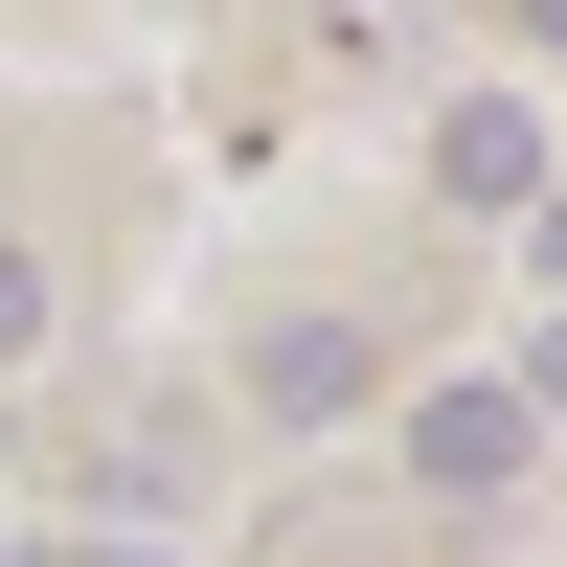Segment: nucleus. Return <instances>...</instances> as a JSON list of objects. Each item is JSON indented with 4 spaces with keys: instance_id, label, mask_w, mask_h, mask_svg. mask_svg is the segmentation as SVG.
<instances>
[{
    "instance_id": "obj_1",
    "label": "nucleus",
    "mask_w": 567,
    "mask_h": 567,
    "mask_svg": "<svg viewBox=\"0 0 567 567\" xmlns=\"http://www.w3.org/2000/svg\"><path fill=\"white\" fill-rule=\"evenodd\" d=\"M409 477H432V499H523V477H545V363L432 386V409H409Z\"/></svg>"
},
{
    "instance_id": "obj_2",
    "label": "nucleus",
    "mask_w": 567,
    "mask_h": 567,
    "mask_svg": "<svg viewBox=\"0 0 567 567\" xmlns=\"http://www.w3.org/2000/svg\"><path fill=\"white\" fill-rule=\"evenodd\" d=\"M432 182H454L477 227H523V205H545V91H454V114H432Z\"/></svg>"
},
{
    "instance_id": "obj_3",
    "label": "nucleus",
    "mask_w": 567,
    "mask_h": 567,
    "mask_svg": "<svg viewBox=\"0 0 567 567\" xmlns=\"http://www.w3.org/2000/svg\"><path fill=\"white\" fill-rule=\"evenodd\" d=\"M363 386H386V363H363V318H272V341H250V409H272V432H341Z\"/></svg>"
},
{
    "instance_id": "obj_4",
    "label": "nucleus",
    "mask_w": 567,
    "mask_h": 567,
    "mask_svg": "<svg viewBox=\"0 0 567 567\" xmlns=\"http://www.w3.org/2000/svg\"><path fill=\"white\" fill-rule=\"evenodd\" d=\"M23 341H45V250L0 227V363H23Z\"/></svg>"
}]
</instances>
